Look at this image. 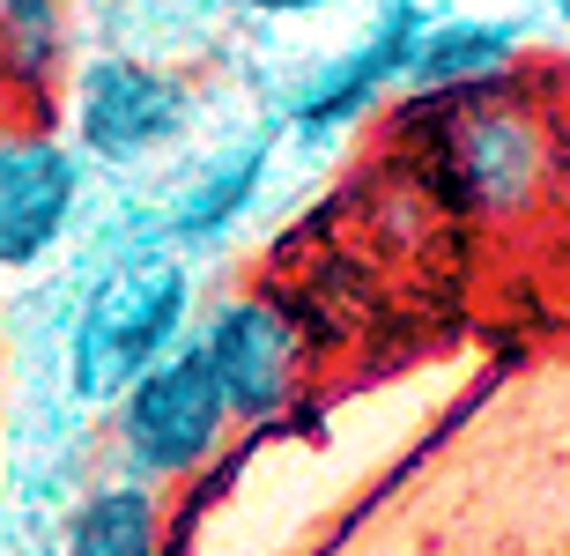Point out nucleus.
I'll list each match as a JSON object with an SVG mask.
<instances>
[{
	"label": "nucleus",
	"mask_w": 570,
	"mask_h": 556,
	"mask_svg": "<svg viewBox=\"0 0 570 556\" xmlns=\"http://www.w3.org/2000/svg\"><path fill=\"white\" fill-rule=\"evenodd\" d=\"M423 16H430V0H379L371 22L341 52L312 60L289 82V97L275 111L282 142H296V149H334L348 134H363L371 119H385L407 97V52H415Z\"/></svg>",
	"instance_id": "6"
},
{
	"label": "nucleus",
	"mask_w": 570,
	"mask_h": 556,
	"mask_svg": "<svg viewBox=\"0 0 570 556\" xmlns=\"http://www.w3.org/2000/svg\"><path fill=\"white\" fill-rule=\"evenodd\" d=\"M200 75L141 52H89L60 89V134L89 172H148L193 142L200 127Z\"/></svg>",
	"instance_id": "3"
},
{
	"label": "nucleus",
	"mask_w": 570,
	"mask_h": 556,
	"mask_svg": "<svg viewBox=\"0 0 570 556\" xmlns=\"http://www.w3.org/2000/svg\"><path fill=\"white\" fill-rule=\"evenodd\" d=\"M200 326V275L164 231L119 237L89 267L82 297L60 334V386L75 408H111L141 371H156L170 349Z\"/></svg>",
	"instance_id": "2"
},
{
	"label": "nucleus",
	"mask_w": 570,
	"mask_h": 556,
	"mask_svg": "<svg viewBox=\"0 0 570 556\" xmlns=\"http://www.w3.org/2000/svg\"><path fill=\"white\" fill-rule=\"evenodd\" d=\"M200 357L223 379V401H230L237 430H267L282 423L304 393H312L318 371V326L304 304H289L282 290L253 282V290H230L215 297L193 326Z\"/></svg>",
	"instance_id": "5"
},
{
	"label": "nucleus",
	"mask_w": 570,
	"mask_h": 556,
	"mask_svg": "<svg viewBox=\"0 0 570 556\" xmlns=\"http://www.w3.org/2000/svg\"><path fill=\"white\" fill-rule=\"evenodd\" d=\"M541 8L556 16V30H570V0H541Z\"/></svg>",
	"instance_id": "14"
},
{
	"label": "nucleus",
	"mask_w": 570,
	"mask_h": 556,
	"mask_svg": "<svg viewBox=\"0 0 570 556\" xmlns=\"http://www.w3.org/2000/svg\"><path fill=\"white\" fill-rule=\"evenodd\" d=\"M60 556H170V513L164 490L105 475L75 497V513L60 527Z\"/></svg>",
	"instance_id": "11"
},
{
	"label": "nucleus",
	"mask_w": 570,
	"mask_h": 556,
	"mask_svg": "<svg viewBox=\"0 0 570 556\" xmlns=\"http://www.w3.org/2000/svg\"><path fill=\"white\" fill-rule=\"evenodd\" d=\"M533 60V38L519 16H474V8H430L407 52V97H460L519 75Z\"/></svg>",
	"instance_id": "9"
},
{
	"label": "nucleus",
	"mask_w": 570,
	"mask_h": 556,
	"mask_svg": "<svg viewBox=\"0 0 570 556\" xmlns=\"http://www.w3.org/2000/svg\"><path fill=\"white\" fill-rule=\"evenodd\" d=\"M275 156H282V127H237L230 142H215L208 156H193L186 178L164 201V237L186 260H215L223 245H237V231L259 215L267 186H275Z\"/></svg>",
	"instance_id": "8"
},
{
	"label": "nucleus",
	"mask_w": 570,
	"mask_h": 556,
	"mask_svg": "<svg viewBox=\"0 0 570 556\" xmlns=\"http://www.w3.org/2000/svg\"><path fill=\"white\" fill-rule=\"evenodd\" d=\"M541 223H556V237L570 245V97H563V119H556V164H549V215Z\"/></svg>",
	"instance_id": "12"
},
{
	"label": "nucleus",
	"mask_w": 570,
	"mask_h": 556,
	"mask_svg": "<svg viewBox=\"0 0 570 556\" xmlns=\"http://www.w3.org/2000/svg\"><path fill=\"white\" fill-rule=\"evenodd\" d=\"M105 423H111V475L148 482V490H186V482H200L237 438V416L223 401V379L200 357V342L170 349L156 371H141L105 408Z\"/></svg>",
	"instance_id": "4"
},
{
	"label": "nucleus",
	"mask_w": 570,
	"mask_h": 556,
	"mask_svg": "<svg viewBox=\"0 0 570 556\" xmlns=\"http://www.w3.org/2000/svg\"><path fill=\"white\" fill-rule=\"evenodd\" d=\"M75 75V0H0V89L30 105H60Z\"/></svg>",
	"instance_id": "10"
},
{
	"label": "nucleus",
	"mask_w": 570,
	"mask_h": 556,
	"mask_svg": "<svg viewBox=\"0 0 570 556\" xmlns=\"http://www.w3.org/2000/svg\"><path fill=\"white\" fill-rule=\"evenodd\" d=\"M230 8L253 22H318V16H334L341 0H230Z\"/></svg>",
	"instance_id": "13"
},
{
	"label": "nucleus",
	"mask_w": 570,
	"mask_h": 556,
	"mask_svg": "<svg viewBox=\"0 0 570 556\" xmlns=\"http://www.w3.org/2000/svg\"><path fill=\"white\" fill-rule=\"evenodd\" d=\"M563 82L541 89L533 67H519L504 82L460 89V97H401L393 111L430 127V186H444L452 208H466L474 223H497V231H519V223L549 215L556 119L570 97Z\"/></svg>",
	"instance_id": "1"
},
{
	"label": "nucleus",
	"mask_w": 570,
	"mask_h": 556,
	"mask_svg": "<svg viewBox=\"0 0 570 556\" xmlns=\"http://www.w3.org/2000/svg\"><path fill=\"white\" fill-rule=\"evenodd\" d=\"M89 164L52 119H0V275H38L89 215Z\"/></svg>",
	"instance_id": "7"
}]
</instances>
